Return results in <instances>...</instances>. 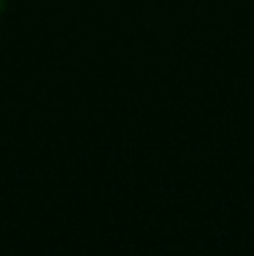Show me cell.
Wrapping results in <instances>:
<instances>
[{"instance_id":"1","label":"cell","mask_w":254,"mask_h":256,"mask_svg":"<svg viewBox=\"0 0 254 256\" xmlns=\"http://www.w3.org/2000/svg\"><path fill=\"white\" fill-rule=\"evenodd\" d=\"M5 12V0H0V15Z\"/></svg>"}]
</instances>
